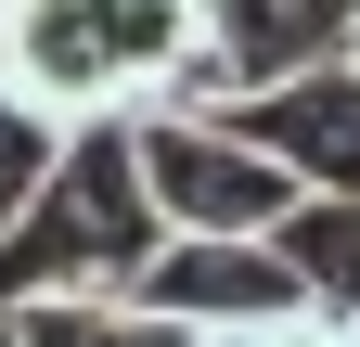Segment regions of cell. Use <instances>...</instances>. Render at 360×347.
Instances as JSON below:
<instances>
[{"mask_svg": "<svg viewBox=\"0 0 360 347\" xmlns=\"http://www.w3.org/2000/svg\"><path fill=\"white\" fill-rule=\"evenodd\" d=\"M155 193L129 167V116H65L52 181L26 193V219L0 232V283L13 296H129L155 257Z\"/></svg>", "mask_w": 360, "mask_h": 347, "instance_id": "obj_1", "label": "cell"}, {"mask_svg": "<svg viewBox=\"0 0 360 347\" xmlns=\"http://www.w3.org/2000/svg\"><path fill=\"white\" fill-rule=\"evenodd\" d=\"M193 39V0H0V91L39 116H129Z\"/></svg>", "mask_w": 360, "mask_h": 347, "instance_id": "obj_2", "label": "cell"}, {"mask_svg": "<svg viewBox=\"0 0 360 347\" xmlns=\"http://www.w3.org/2000/svg\"><path fill=\"white\" fill-rule=\"evenodd\" d=\"M129 167H142L155 219L167 232H270L296 206L283 155H257L232 116H167V103H129Z\"/></svg>", "mask_w": 360, "mask_h": 347, "instance_id": "obj_3", "label": "cell"}, {"mask_svg": "<svg viewBox=\"0 0 360 347\" xmlns=\"http://www.w3.org/2000/svg\"><path fill=\"white\" fill-rule=\"evenodd\" d=\"M129 296H142L155 322H180V334H257V322L309 309V296H296V257L270 244V232H155V257H142Z\"/></svg>", "mask_w": 360, "mask_h": 347, "instance_id": "obj_4", "label": "cell"}, {"mask_svg": "<svg viewBox=\"0 0 360 347\" xmlns=\"http://www.w3.org/2000/svg\"><path fill=\"white\" fill-rule=\"evenodd\" d=\"M245 129L257 155H283V181L296 193H360V77L322 52V65H283V77H257V91L219 103Z\"/></svg>", "mask_w": 360, "mask_h": 347, "instance_id": "obj_5", "label": "cell"}, {"mask_svg": "<svg viewBox=\"0 0 360 347\" xmlns=\"http://www.w3.org/2000/svg\"><path fill=\"white\" fill-rule=\"evenodd\" d=\"M360 0H193V26L232 52V77L257 91V77H283V65H322L335 39H347Z\"/></svg>", "mask_w": 360, "mask_h": 347, "instance_id": "obj_6", "label": "cell"}, {"mask_svg": "<svg viewBox=\"0 0 360 347\" xmlns=\"http://www.w3.org/2000/svg\"><path fill=\"white\" fill-rule=\"evenodd\" d=\"M270 244L296 257L309 309H322L335 334H360V193H296L283 219H270Z\"/></svg>", "mask_w": 360, "mask_h": 347, "instance_id": "obj_7", "label": "cell"}, {"mask_svg": "<svg viewBox=\"0 0 360 347\" xmlns=\"http://www.w3.org/2000/svg\"><path fill=\"white\" fill-rule=\"evenodd\" d=\"M0 309H13V347H193L142 296H0Z\"/></svg>", "mask_w": 360, "mask_h": 347, "instance_id": "obj_8", "label": "cell"}, {"mask_svg": "<svg viewBox=\"0 0 360 347\" xmlns=\"http://www.w3.org/2000/svg\"><path fill=\"white\" fill-rule=\"evenodd\" d=\"M52 142H65V116H39L26 91H0V232L26 219V193L52 181Z\"/></svg>", "mask_w": 360, "mask_h": 347, "instance_id": "obj_9", "label": "cell"}, {"mask_svg": "<svg viewBox=\"0 0 360 347\" xmlns=\"http://www.w3.org/2000/svg\"><path fill=\"white\" fill-rule=\"evenodd\" d=\"M232 347H347L322 309H283V322H257V334H232Z\"/></svg>", "mask_w": 360, "mask_h": 347, "instance_id": "obj_10", "label": "cell"}, {"mask_svg": "<svg viewBox=\"0 0 360 347\" xmlns=\"http://www.w3.org/2000/svg\"><path fill=\"white\" fill-rule=\"evenodd\" d=\"M335 65H347V77H360V13H347V39H335Z\"/></svg>", "mask_w": 360, "mask_h": 347, "instance_id": "obj_11", "label": "cell"}, {"mask_svg": "<svg viewBox=\"0 0 360 347\" xmlns=\"http://www.w3.org/2000/svg\"><path fill=\"white\" fill-rule=\"evenodd\" d=\"M0 347H13V309H0Z\"/></svg>", "mask_w": 360, "mask_h": 347, "instance_id": "obj_12", "label": "cell"}, {"mask_svg": "<svg viewBox=\"0 0 360 347\" xmlns=\"http://www.w3.org/2000/svg\"><path fill=\"white\" fill-rule=\"evenodd\" d=\"M193 347H232V334H193Z\"/></svg>", "mask_w": 360, "mask_h": 347, "instance_id": "obj_13", "label": "cell"}, {"mask_svg": "<svg viewBox=\"0 0 360 347\" xmlns=\"http://www.w3.org/2000/svg\"><path fill=\"white\" fill-rule=\"evenodd\" d=\"M347 347H360V334H347Z\"/></svg>", "mask_w": 360, "mask_h": 347, "instance_id": "obj_14", "label": "cell"}]
</instances>
